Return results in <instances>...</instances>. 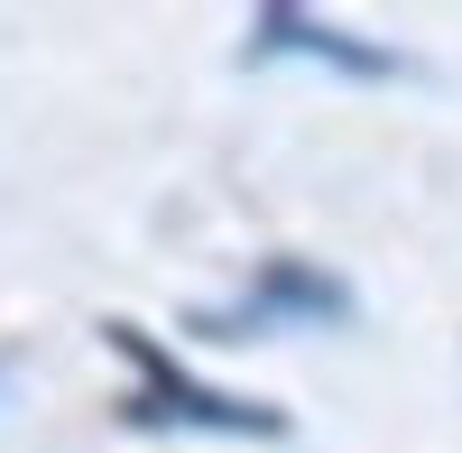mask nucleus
Here are the masks:
<instances>
[{"label":"nucleus","mask_w":462,"mask_h":453,"mask_svg":"<svg viewBox=\"0 0 462 453\" xmlns=\"http://www.w3.org/2000/svg\"><path fill=\"white\" fill-rule=\"evenodd\" d=\"M111 333V352H121L139 370V389H130V426H213V435H287L278 407H250V398H222L204 380H185V370L148 343L139 324H102Z\"/></svg>","instance_id":"nucleus-1"},{"label":"nucleus","mask_w":462,"mask_h":453,"mask_svg":"<svg viewBox=\"0 0 462 453\" xmlns=\"http://www.w3.org/2000/svg\"><path fill=\"white\" fill-rule=\"evenodd\" d=\"M352 315V296H342L333 278H315V269H305V259H268V269H259V296H241V306H231V315H204V333H222V343H250V324H268V315Z\"/></svg>","instance_id":"nucleus-2"},{"label":"nucleus","mask_w":462,"mask_h":453,"mask_svg":"<svg viewBox=\"0 0 462 453\" xmlns=\"http://www.w3.org/2000/svg\"><path fill=\"white\" fill-rule=\"evenodd\" d=\"M250 56H315V65H342V74H398L389 47H361V37H342L305 10H259L250 19Z\"/></svg>","instance_id":"nucleus-3"}]
</instances>
